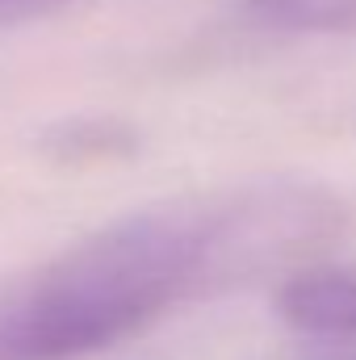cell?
<instances>
[{
  "label": "cell",
  "instance_id": "3957f363",
  "mask_svg": "<svg viewBox=\"0 0 356 360\" xmlns=\"http://www.w3.org/2000/svg\"><path fill=\"white\" fill-rule=\"evenodd\" d=\"M243 8L276 30L356 34V0H243Z\"/></svg>",
  "mask_w": 356,
  "mask_h": 360
},
{
  "label": "cell",
  "instance_id": "7a4b0ae2",
  "mask_svg": "<svg viewBox=\"0 0 356 360\" xmlns=\"http://www.w3.org/2000/svg\"><path fill=\"white\" fill-rule=\"evenodd\" d=\"M281 319L314 340H356V269H298L276 289Z\"/></svg>",
  "mask_w": 356,
  "mask_h": 360
},
{
  "label": "cell",
  "instance_id": "6da1fadb",
  "mask_svg": "<svg viewBox=\"0 0 356 360\" xmlns=\"http://www.w3.org/2000/svg\"><path fill=\"white\" fill-rule=\"evenodd\" d=\"M344 231L314 184H243L92 231L0 293V360H76L113 348L164 310L298 264Z\"/></svg>",
  "mask_w": 356,
  "mask_h": 360
}]
</instances>
